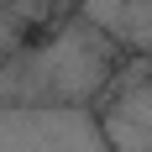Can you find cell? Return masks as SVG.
<instances>
[{
	"instance_id": "1",
	"label": "cell",
	"mask_w": 152,
	"mask_h": 152,
	"mask_svg": "<svg viewBox=\"0 0 152 152\" xmlns=\"http://www.w3.org/2000/svg\"><path fill=\"white\" fill-rule=\"evenodd\" d=\"M115 68V42L89 16H74L47 42L16 47L0 68V110L37 105V110H94Z\"/></svg>"
},
{
	"instance_id": "2",
	"label": "cell",
	"mask_w": 152,
	"mask_h": 152,
	"mask_svg": "<svg viewBox=\"0 0 152 152\" xmlns=\"http://www.w3.org/2000/svg\"><path fill=\"white\" fill-rule=\"evenodd\" d=\"M0 152H115L94 110H0Z\"/></svg>"
},
{
	"instance_id": "3",
	"label": "cell",
	"mask_w": 152,
	"mask_h": 152,
	"mask_svg": "<svg viewBox=\"0 0 152 152\" xmlns=\"http://www.w3.org/2000/svg\"><path fill=\"white\" fill-rule=\"evenodd\" d=\"M94 115L115 152H152V74L126 84L121 94H110L105 105H94Z\"/></svg>"
},
{
	"instance_id": "4",
	"label": "cell",
	"mask_w": 152,
	"mask_h": 152,
	"mask_svg": "<svg viewBox=\"0 0 152 152\" xmlns=\"http://www.w3.org/2000/svg\"><path fill=\"white\" fill-rule=\"evenodd\" d=\"M79 16H89L115 47L152 53V0H79Z\"/></svg>"
}]
</instances>
